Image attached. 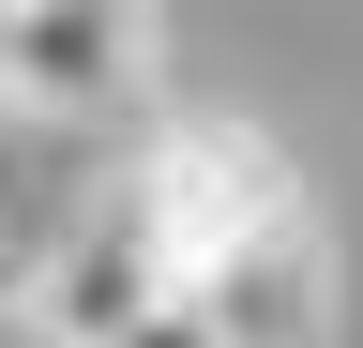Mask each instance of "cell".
Here are the masks:
<instances>
[{"instance_id": "cell-1", "label": "cell", "mask_w": 363, "mask_h": 348, "mask_svg": "<svg viewBox=\"0 0 363 348\" xmlns=\"http://www.w3.org/2000/svg\"><path fill=\"white\" fill-rule=\"evenodd\" d=\"M106 197L136 212V242L167 257V288H197L227 242H257V228H288V212H318L303 167H288V137H272V121H242V106H152Z\"/></svg>"}, {"instance_id": "cell-2", "label": "cell", "mask_w": 363, "mask_h": 348, "mask_svg": "<svg viewBox=\"0 0 363 348\" xmlns=\"http://www.w3.org/2000/svg\"><path fill=\"white\" fill-rule=\"evenodd\" d=\"M121 106H152V0H0V121L76 137Z\"/></svg>"}, {"instance_id": "cell-3", "label": "cell", "mask_w": 363, "mask_h": 348, "mask_svg": "<svg viewBox=\"0 0 363 348\" xmlns=\"http://www.w3.org/2000/svg\"><path fill=\"white\" fill-rule=\"evenodd\" d=\"M167 303H182V288H167V257L136 242V212H121V197H91L76 228H45V242H30V273H16V318H30L45 348H136Z\"/></svg>"}, {"instance_id": "cell-4", "label": "cell", "mask_w": 363, "mask_h": 348, "mask_svg": "<svg viewBox=\"0 0 363 348\" xmlns=\"http://www.w3.org/2000/svg\"><path fill=\"white\" fill-rule=\"evenodd\" d=\"M182 303H197V333H212V348H333V318H348L333 228H318V212H288V228L227 242V257H212Z\"/></svg>"}, {"instance_id": "cell-5", "label": "cell", "mask_w": 363, "mask_h": 348, "mask_svg": "<svg viewBox=\"0 0 363 348\" xmlns=\"http://www.w3.org/2000/svg\"><path fill=\"white\" fill-rule=\"evenodd\" d=\"M0 228H16V121H0Z\"/></svg>"}, {"instance_id": "cell-6", "label": "cell", "mask_w": 363, "mask_h": 348, "mask_svg": "<svg viewBox=\"0 0 363 348\" xmlns=\"http://www.w3.org/2000/svg\"><path fill=\"white\" fill-rule=\"evenodd\" d=\"M0 348H45V333H30V318H16V303H0Z\"/></svg>"}]
</instances>
